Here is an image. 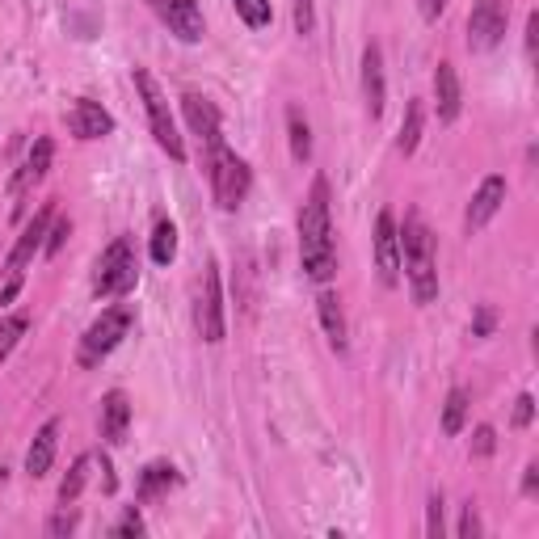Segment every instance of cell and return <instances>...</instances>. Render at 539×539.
<instances>
[{"mask_svg":"<svg viewBox=\"0 0 539 539\" xmlns=\"http://www.w3.org/2000/svg\"><path fill=\"white\" fill-rule=\"evenodd\" d=\"M299 257H304V274L312 283H329L337 270L333 253V224H329V182L316 177L308 190V203L299 211Z\"/></svg>","mask_w":539,"mask_h":539,"instance_id":"obj_1","label":"cell"},{"mask_svg":"<svg viewBox=\"0 0 539 539\" xmlns=\"http://www.w3.org/2000/svg\"><path fill=\"white\" fill-rule=\"evenodd\" d=\"M401 262L409 274V287L417 304H434L438 295V262H434V236L417 215L405 219L401 228Z\"/></svg>","mask_w":539,"mask_h":539,"instance_id":"obj_2","label":"cell"},{"mask_svg":"<svg viewBox=\"0 0 539 539\" xmlns=\"http://www.w3.org/2000/svg\"><path fill=\"white\" fill-rule=\"evenodd\" d=\"M207 177H211V194H215V203L224 207V211H236L245 203V194L253 186V173L249 165L241 161L236 152H228V144H219L207 152Z\"/></svg>","mask_w":539,"mask_h":539,"instance_id":"obj_3","label":"cell"},{"mask_svg":"<svg viewBox=\"0 0 539 539\" xmlns=\"http://www.w3.org/2000/svg\"><path fill=\"white\" fill-rule=\"evenodd\" d=\"M51 219H55V203H43V207H38V215L26 224V232L17 236V245L9 249V257H5V278H9V283H5V291H0V304H9V299L22 291L26 266L34 262V253L47 245L43 236H47V228H51Z\"/></svg>","mask_w":539,"mask_h":539,"instance_id":"obj_4","label":"cell"},{"mask_svg":"<svg viewBox=\"0 0 539 539\" xmlns=\"http://www.w3.org/2000/svg\"><path fill=\"white\" fill-rule=\"evenodd\" d=\"M135 89H139V97H144V110H148V123H152L156 144H161V148L173 156V161H186V144H182V135H177V123H173V114H169V102H165L161 85L152 81V72L135 68Z\"/></svg>","mask_w":539,"mask_h":539,"instance_id":"obj_5","label":"cell"},{"mask_svg":"<svg viewBox=\"0 0 539 539\" xmlns=\"http://www.w3.org/2000/svg\"><path fill=\"white\" fill-rule=\"evenodd\" d=\"M135 253H131V241L127 236H118V241L97 257V274H93V291L102 299H114V295H127L135 287Z\"/></svg>","mask_w":539,"mask_h":539,"instance_id":"obj_6","label":"cell"},{"mask_svg":"<svg viewBox=\"0 0 539 539\" xmlns=\"http://www.w3.org/2000/svg\"><path fill=\"white\" fill-rule=\"evenodd\" d=\"M194 325L203 342H224V291H219V266L207 262L203 278H198V295H194Z\"/></svg>","mask_w":539,"mask_h":539,"instance_id":"obj_7","label":"cell"},{"mask_svg":"<svg viewBox=\"0 0 539 539\" xmlns=\"http://www.w3.org/2000/svg\"><path fill=\"white\" fill-rule=\"evenodd\" d=\"M127 329H131V308H106V312L89 325V333H85V342H81V363H85V367L102 363V358L127 337Z\"/></svg>","mask_w":539,"mask_h":539,"instance_id":"obj_8","label":"cell"},{"mask_svg":"<svg viewBox=\"0 0 539 539\" xmlns=\"http://www.w3.org/2000/svg\"><path fill=\"white\" fill-rule=\"evenodd\" d=\"M506 22H510L506 0H476L472 17H468V47L472 51H493L506 38Z\"/></svg>","mask_w":539,"mask_h":539,"instance_id":"obj_9","label":"cell"},{"mask_svg":"<svg viewBox=\"0 0 539 539\" xmlns=\"http://www.w3.org/2000/svg\"><path fill=\"white\" fill-rule=\"evenodd\" d=\"M375 270L384 287H396V278H401V228H396L392 211H379L375 219Z\"/></svg>","mask_w":539,"mask_h":539,"instance_id":"obj_10","label":"cell"},{"mask_svg":"<svg viewBox=\"0 0 539 539\" xmlns=\"http://www.w3.org/2000/svg\"><path fill=\"white\" fill-rule=\"evenodd\" d=\"M182 110H186V123H190V131H194V135L207 144V152L224 144V131H219V110L207 102V97L186 93V97H182Z\"/></svg>","mask_w":539,"mask_h":539,"instance_id":"obj_11","label":"cell"},{"mask_svg":"<svg viewBox=\"0 0 539 539\" xmlns=\"http://www.w3.org/2000/svg\"><path fill=\"white\" fill-rule=\"evenodd\" d=\"M502 203H506V177H485L481 182V190L472 194V203H468V232H481L489 219L502 211Z\"/></svg>","mask_w":539,"mask_h":539,"instance_id":"obj_12","label":"cell"},{"mask_svg":"<svg viewBox=\"0 0 539 539\" xmlns=\"http://www.w3.org/2000/svg\"><path fill=\"white\" fill-rule=\"evenodd\" d=\"M68 127H72L76 139H106L114 131V118H110V110H102L97 102H89V97H81V102L72 106V114H68Z\"/></svg>","mask_w":539,"mask_h":539,"instance_id":"obj_13","label":"cell"},{"mask_svg":"<svg viewBox=\"0 0 539 539\" xmlns=\"http://www.w3.org/2000/svg\"><path fill=\"white\" fill-rule=\"evenodd\" d=\"M161 13L182 43H198L203 38V9H198V0H165Z\"/></svg>","mask_w":539,"mask_h":539,"instance_id":"obj_14","label":"cell"},{"mask_svg":"<svg viewBox=\"0 0 539 539\" xmlns=\"http://www.w3.org/2000/svg\"><path fill=\"white\" fill-rule=\"evenodd\" d=\"M434 106H438V123H455L459 106H464V89H459V76L451 64H438L434 72Z\"/></svg>","mask_w":539,"mask_h":539,"instance_id":"obj_15","label":"cell"},{"mask_svg":"<svg viewBox=\"0 0 539 539\" xmlns=\"http://www.w3.org/2000/svg\"><path fill=\"white\" fill-rule=\"evenodd\" d=\"M363 93H367L371 118L384 114V97H388V85H384V51H379L375 43L363 51Z\"/></svg>","mask_w":539,"mask_h":539,"instance_id":"obj_16","label":"cell"},{"mask_svg":"<svg viewBox=\"0 0 539 539\" xmlns=\"http://www.w3.org/2000/svg\"><path fill=\"white\" fill-rule=\"evenodd\" d=\"M51 156H55V144L51 139H34V148H30V156H26V165H22V173L13 177V198H22L30 186H38L47 177V169H51Z\"/></svg>","mask_w":539,"mask_h":539,"instance_id":"obj_17","label":"cell"},{"mask_svg":"<svg viewBox=\"0 0 539 539\" xmlns=\"http://www.w3.org/2000/svg\"><path fill=\"white\" fill-rule=\"evenodd\" d=\"M127 426H131L127 392H106V401H102V438L106 443H123Z\"/></svg>","mask_w":539,"mask_h":539,"instance_id":"obj_18","label":"cell"},{"mask_svg":"<svg viewBox=\"0 0 539 539\" xmlns=\"http://www.w3.org/2000/svg\"><path fill=\"white\" fill-rule=\"evenodd\" d=\"M55 438H59V422H47L43 430L34 434V443H30V451H26V472L34 476H47L51 472V464H55Z\"/></svg>","mask_w":539,"mask_h":539,"instance_id":"obj_19","label":"cell"},{"mask_svg":"<svg viewBox=\"0 0 539 539\" xmlns=\"http://www.w3.org/2000/svg\"><path fill=\"white\" fill-rule=\"evenodd\" d=\"M316 312H321V325H325L329 346L342 354V350H346V316H342V299H337L333 291H321V299H316Z\"/></svg>","mask_w":539,"mask_h":539,"instance_id":"obj_20","label":"cell"},{"mask_svg":"<svg viewBox=\"0 0 539 539\" xmlns=\"http://www.w3.org/2000/svg\"><path fill=\"white\" fill-rule=\"evenodd\" d=\"M173 485H177L173 464H148V468H144V476H139V497H144V502H152V497L169 493Z\"/></svg>","mask_w":539,"mask_h":539,"instance_id":"obj_21","label":"cell"},{"mask_svg":"<svg viewBox=\"0 0 539 539\" xmlns=\"http://www.w3.org/2000/svg\"><path fill=\"white\" fill-rule=\"evenodd\" d=\"M287 135H291V156L304 165L308 156H312V131H308V118L299 114L295 106L287 110Z\"/></svg>","mask_w":539,"mask_h":539,"instance_id":"obj_22","label":"cell"},{"mask_svg":"<svg viewBox=\"0 0 539 539\" xmlns=\"http://www.w3.org/2000/svg\"><path fill=\"white\" fill-rule=\"evenodd\" d=\"M173 257H177V228L169 224V219H156V228H152V262L169 266Z\"/></svg>","mask_w":539,"mask_h":539,"instance_id":"obj_23","label":"cell"},{"mask_svg":"<svg viewBox=\"0 0 539 539\" xmlns=\"http://www.w3.org/2000/svg\"><path fill=\"white\" fill-rule=\"evenodd\" d=\"M464 422H468V392L464 388H451L447 392V405H443V434H459L464 430Z\"/></svg>","mask_w":539,"mask_h":539,"instance_id":"obj_24","label":"cell"},{"mask_svg":"<svg viewBox=\"0 0 539 539\" xmlns=\"http://www.w3.org/2000/svg\"><path fill=\"white\" fill-rule=\"evenodd\" d=\"M89 464H93L89 455H81V459L72 464V472L64 476V485H59V506H72L76 497H81V489H85V481H89Z\"/></svg>","mask_w":539,"mask_h":539,"instance_id":"obj_25","label":"cell"},{"mask_svg":"<svg viewBox=\"0 0 539 539\" xmlns=\"http://www.w3.org/2000/svg\"><path fill=\"white\" fill-rule=\"evenodd\" d=\"M417 139H422V102H409L405 110V123H401V139H396V148L405 156L417 152Z\"/></svg>","mask_w":539,"mask_h":539,"instance_id":"obj_26","label":"cell"},{"mask_svg":"<svg viewBox=\"0 0 539 539\" xmlns=\"http://www.w3.org/2000/svg\"><path fill=\"white\" fill-rule=\"evenodd\" d=\"M26 329H30L26 316H5V321H0V363L13 354V346L26 337Z\"/></svg>","mask_w":539,"mask_h":539,"instance_id":"obj_27","label":"cell"},{"mask_svg":"<svg viewBox=\"0 0 539 539\" xmlns=\"http://www.w3.org/2000/svg\"><path fill=\"white\" fill-rule=\"evenodd\" d=\"M236 13H241V22L249 26V30H262V26H270V0H236Z\"/></svg>","mask_w":539,"mask_h":539,"instance_id":"obj_28","label":"cell"},{"mask_svg":"<svg viewBox=\"0 0 539 539\" xmlns=\"http://www.w3.org/2000/svg\"><path fill=\"white\" fill-rule=\"evenodd\" d=\"M291 17H295V34H312V22H316L312 0H291Z\"/></svg>","mask_w":539,"mask_h":539,"instance_id":"obj_29","label":"cell"},{"mask_svg":"<svg viewBox=\"0 0 539 539\" xmlns=\"http://www.w3.org/2000/svg\"><path fill=\"white\" fill-rule=\"evenodd\" d=\"M68 232H72V224H68V219H51V228H47V257H55L59 249H64Z\"/></svg>","mask_w":539,"mask_h":539,"instance_id":"obj_30","label":"cell"},{"mask_svg":"<svg viewBox=\"0 0 539 539\" xmlns=\"http://www.w3.org/2000/svg\"><path fill=\"white\" fill-rule=\"evenodd\" d=\"M426 535L430 539H438V535H443V497H430V510H426Z\"/></svg>","mask_w":539,"mask_h":539,"instance_id":"obj_31","label":"cell"},{"mask_svg":"<svg viewBox=\"0 0 539 539\" xmlns=\"http://www.w3.org/2000/svg\"><path fill=\"white\" fill-rule=\"evenodd\" d=\"M148 527H144V518H139V510L131 506L123 518H118V523H114V535H144Z\"/></svg>","mask_w":539,"mask_h":539,"instance_id":"obj_32","label":"cell"},{"mask_svg":"<svg viewBox=\"0 0 539 539\" xmlns=\"http://www.w3.org/2000/svg\"><path fill=\"white\" fill-rule=\"evenodd\" d=\"M531 417H535V396L523 392V396H518V405H514V426H518V430H527V426H531Z\"/></svg>","mask_w":539,"mask_h":539,"instance_id":"obj_33","label":"cell"},{"mask_svg":"<svg viewBox=\"0 0 539 539\" xmlns=\"http://www.w3.org/2000/svg\"><path fill=\"white\" fill-rule=\"evenodd\" d=\"M76 531V510H59L55 518H51V523H47V535H72Z\"/></svg>","mask_w":539,"mask_h":539,"instance_id":"obj_34","label":"cell"},{"mask_svg":"<svg viewBox=\"0 0 539 539\" xmlns=\"http://www.w3.org/2000/svg\"><path fill=\"white\" fill-rule=\"evenodd\" d=\"M485 527H481V514H476V506L464 510V518H459V539H476Z\"/></svg>","mask_w":539,"mask_h":539,"instance_id":"obj_35","label":"cell"},{"mask_svg":"<svg viewBox=\"0 0 539 539\" xmlns=\"http://www.w3.org/2000/svg\"><path fill=\"white\" fill-rule=\"evenodd\" d=\"M472 451H476V455H493V426H476Z\"/></svg>","mask_w":539,"mask_h":539,"instance_id":"obj_36","label":"cell"},{"mask_svg":"<svg viewBox=\"0 0 539 539\" xmlns=\"http://www.w3.org/2000/svg\"><path fill=\"white\" fill-rule=\"evenodd\" d=\"M417 9H422L426 22H438V17H443V9H447V0H417Z\"/></svg>","mask_w":539,"mask_h":539,"instance_id":"obj_37","label":"cell"},{"mask_svg":"<svg viewBox=\"0 0 539 539\" xmlns=\"http://www.w3.org/2000/svg\"><path fill=\"white\" fill-rule=\"evenodd\" d=\"M535 43H539V13L527 17V55L535 59Z\"/></svg>","mask_w":539,"mask_h":539,"instance_id":"obj_38","label":"cell"},{"mask_svg":"<svg viewBox=\"0 0 539 539\" xmlns=\"http://www.w3.org/2000/svg\"><path fill=\"white\" fill-rule=\"evenodd\" d=\"M489 329H493V312L481 308V316H476V325H472V337H485Z\"/></svg>","mask_w":539,"mask_h":539,"instance_id":"obj_39","label":"cell"},{"mask_svg":"<svg viewBox=\"0 0 539 539\" xmlns=\"http://www.w3.org/2000/svg\"><path fill=\"white\" fill-rule=\"evenodd\" d=\"M535 489H539V464H527V476H523V493H527V497H535Z\"/></svg>","mask_w":539,"mask_h":539,"instance_id":"obj_40","label":"cell"}]
</instances>
